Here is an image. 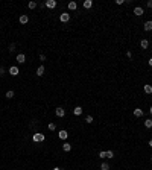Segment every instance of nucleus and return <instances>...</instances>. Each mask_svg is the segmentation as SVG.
Wrapping results in <instances>:
<instances>
[{"label": "nucleus", "instance_id": "4", "mask_svg": "<svg viewBox=\"0 0 152 170\" xmlns=\"http://www.w3.org/2000/svg\"><path fill=\"white\" fill-rule=\"evenodd\" d=\"M55 114L58 116V117H64V116H65V109L61 108V106H58V108L55 109Z\"/></svg>", "mask_w": 152, "mask_h": 170}, {"label": "nucleus", "instance_id": "29", "mask_svg": "<svg viewBox=\"0 0 152 170\" xmlns=\"http://www.w3.org/2000/svg\"><path fill=\"white\" fill-rule=\"evenodd\" d=\"M146 5H148V8H152V0H148V3H146Z\"/></svg>", "mask_w": 152, "mask_h": 170}, {"label": "nucleus", "instance_id": "12", "mask_svg": "<svg viewBox=\"0 0 152 170\" xmlns=\"http://www.w3.org/2000/svg\"><path fill=\"white\" fill-rule=\"evenodd\" d=\"M73 114H75V116H81V114H82V108H81V106H75Z\"/></svg>", "mask_w": 152, "mask_h": 170}, {"label": "nucleus", "instance_id": "2", "mask_svg": "<svg viewBox=\"0 0 152 170\" xmlns=\"http://www.w3.org/2000/svg\"><path fill=\"white\" fill-rule=\"evenodd\" d=\"M59 20L63 21V23H67V21L70 20V14L69 12H63V14L59 15Z\"/></svg>", "mask_w": 152, "mask_h": 170}, {"label": "nucleus", "instance_id": "28", "mask_svg": "<svg viewBox=\"0 0 152 170\" xmlns=\"http://www.w3.org/2000/svg\"><path fill=\"white\" fill-rule=\"evenodd\" d=\"M5 75V69H3V67H0V76H3Z\"/></svg>", "mask_w": 152, "mask_h": 170}, {"label": "nucleus", "instance_id": "20", "mask_svg": "<svg viewBox=\"0 0 152 170\" xmlns=\"http://www.w3.org/2000/svg\"><path fill=\"white\" fill-rule=\"evenodd\" d=\"M100 170H110V164L108 162H102L100 164Z\"/></svg>", "mask_w": 152, "mask_h": 170}, {"label": "nucleus", "instance_id": "17", "mask_svg": "<svg viewBox=\"0 0 152 170\" xmlns=\"http://www.w3.org/2000/svg\"><path fill=\"white\" fill-rule=\"evenodd\" d=\"M63 149H64V152H70L72 150V144L70 143H64L63 144Z\"/></svg>", "mask_w": 152, "mask_h": 170}, {"label": "nucleus", "instance_id": "34", "mask_svg": "<svg viewBox=\"0 0 152 170\" xmlns=\"http://www.w3.org/2000/svg\"><path fill=\"white\" fill-rule=\"evenodd\" d=\"M149 112H151V114H152V106H151V108H149Z\"/></svg>", "mask_w": 152, "mask_h": 170}, {"label": "nucleus", "instance_id": "21", "mask_svg": "<svg viewBox=\"0 0 152 170\" xmlns=\"http://www.w3.org/2000/svg\"><path fill=\"white\" fill-rule=\"evenodd\" d=\"M5 96H6V99H12V97H14V96H15V93L12 91V90H9V91H8L6 94H5Z\"/></svg>", "mask_w": 152, "mask_h": 170}, {"label": "nucleus", "instance_id": "14", "mask_svg": "<svg viewBox=\"0 0 152 170\" xmlns=\"http://www.w3.org/2000/svg\"><path fill=\"white\" fill-rule=\"evenodd\" d=\"M44 75V65H40L37 69V76H43Z\"/></svg>", "mask_w": 152, "mask_h": 170}, {"label": "nucleus", "instance_id": "15", "mask_svg": "<svg viewBox=\"0 0 152 170\" xmlns=\"http://www.w3.org/2000/svg\"><path fill=\"white\" fill-rule=\"evenodd\" d=\"M27 21H29V17H27V15H21V17H20V23H21V24H26Z\"/></svg>", "mask_w": 152, "mask_h": 170}, {"label": "nucleus", "instance_id": "9", "mask_svg": "<svg viewBox=\"0 0 152 170\" xmlns=\"http://www.w3.org/2000/svg\"><path fill=\"white\" fill-rule=\"evenodd\" d=\"M143 29L144 31H152V20H149V21H146V23H144V26H143Z\"/></svg>", "mask_w": 152, "mask_h": 170}, {"label": "nucleus", "instance_id": "8", "mask_svg": "<svg viewBox=\"0 0 152 170\" xmlns=\"http://www.w3.org/2000/svg\"><path fill=\"white\" fill-rule=\"evenodd\" d=\"M58 137H59L61 140H65L67 137H69V132H67V131H59V132H58Z\"/></svg>", "mask_w": 152, "mask_h": 170}, {"label": "nucleus", "instance_id": "23", "mask_svg": "<svg viewBox=\"0 0 152 170\" xmlns=\"http://www.w3.org/2000/svg\"><path fill=\"white\" fill-rule=\"evenodd\" d=\"M47 128H49V131H52V132H53L55 129H56V124H55V123H49V124H47Z\"/></svg>", "mask_w": 152, "mask_h": 170}, {"label": "nucleus", "instance_id": "35", "mask_svg": "<svg viewBox=\"0 0 152 170\" xmlns=\"http://www.w3.org/2000/svg\"><path fill=\"white\" fill-rule=\"evenodd\" d=\"M151 161H152V156H151Z\"/></svg>", "mask_w": 152, "mask_h": 170}, {"label": "nucleus", "instance_id": "26", "mask_svg": "<svg viewBox=\"0 0 152 170\" xmlns=\"http://www.w3.org/2000/svg\"><path fill=\"white\" fill-rule=\"evenodd\" d=\"M99 156H100V158H106V152L100 150V152H99Z\"/></svg>", "mask_w": 152, "mask_h": 170}, {"label": "nucleus", "instance_id": "33", "mask_svg": "<svg viewBox=\"0 0 152 170\" xmlns=\"http://www.w3.org/2000/svg\"><path fill=\"white\" fill-rule=\"evenodd\" d=\"M53 170H63V169H59V167H55V169H53Z\"/></svg>", "mask_w": 152, "mask_h": 170}, {"label": "nucleus", "instance_id": "36", "mask_svg": "<svg viewBox=\"0 0 152 170\" xmlns=\"http://www.w3.org/2000/svg\"><path fill=\"white\" fill-rule=\"evenodd\" d=\"M0 27H2V26H0Z\"/></svg>", "mask_w": 152, "mask_h": 170}, {"label": "nucleus", "instance_id": "32", "mask_svg": "<svg viewBox=\"0 0 152 170\" xmlns=\"http://www.w3.org/2000/svg\"><path fill=\"white\" fill-rule=\"evenodd\" d=\"M149 146H151V147H152V138H151V140H149Z\"/></svg>", "mask_w": 152, "mask_h": 170}, {"label": "nucleus", "instance_id": "7", "mask_svg": "<svg viewBox=\"0 0 152 170\" xmlns=\"http://www.w3.org/2000/svg\"><path fill=\"white\" fill-rule=\"evenodd\" d=\"M134 14H136L137 17H140V15H143V14H144V11H143V8L137 6V8H134Z\"/></svg>", "mask_w": 152, "mask_h": 170}, {"label": "nucleus", "instance_id": "18", "mask_svg": "<svg viewBox=\"0 0 152 170\" xmlns=\"http://www.w3.org/2000/svg\"><path fill=\"white\" fill-rule=\"evenodd\" d=\"M143 90H144V93H146V94H151V93H152V85H144Z\"/></svg>", "mask_w": 152, "mask_h": 170}, {"label": "nucleus", "instance_id": "11", "mask_svg": "<svg viewBox=\"0 0 152 170\" xmlns=\"http://www.w3.org/2000/svg\"><path fill=\"white\" fill-rule=\"evenodd\" d=\"M140 46H142V49H148L149 47V39H142V41H140Z\"/></svg>", "mask_w": 152, "mask_h": 170}, {"label": "nucleus", "instance_id": "6", "mask_svg": "<svg viewBox=\"0 0 152 170\" xmlns=\"http://www.w3.org/2000/svg\"><path fill=\"white\" fill-rule=\"evenodd\" d=\"M17 62H18V64H23V62H26L24 53H18V55H17Z\"/></svg>", "mask_w": 152, "mask_h": 170}, {"label": "nucleus", "instance_id": "16", "mask_svg": "<svg viewBox=\"0 0 152 170\" xmlns=\"http://www.w3.org/2000/svg\"><path fill=\"white\" fill-rule=\"evenodd\" d=\"M91 6H93V2H91V0H85V2H84V8H85V9H90Z\"/></svg>", "mask_w": 152, "mask_h": 170}, {"label": "nucleus", "instance_id": "10", "mask_svg": "<svg viewBox=\"0 0 152 170\" xmlns=\"http://www.w3.org/2000/svg\"><path fill=\"white\" fill-rule=\"evenodd\" d=\"M143 114H144L143 109H140V108H136V109H134V116H136V117H143Z\"/></svg>", "mask_w": 152, "mask_h": 170}, {"label": "nucleus", "instance_id": "3", "mask_svg": "<svg viewBox=\"0 0 152 170\" xmlns=\"http://www.w3.org/2000/svg\"><path fill=\"white\" fill-rule=\"evenodd\" d=\"M56 0H47L46 2V8H49V9H55L56 8Z\"/></svg>", "mask_w": 152, "mask_h": 170}, {"label": "nucleus", "instance_id": "31", "mask_svg": "<svg viewBox=\"0 0 152 170\" xmlns=\"http://www.w3.org/2000/svg\"><path fill=\"white\" fill-rule=\"evenodd\" d=\"M149 65L152 67V58H149Z\"/></svg>", "mask_w": 152, "mask_h": 170}, {"label": "nucleus", "instance_id": "13", "mask_svg": "<svg viewBox=\"0 0 152 170\" xmlns=\"http://www.w3.org/2000/svg\"><path fill=\"white\" fill-rule=\"evenodd\" d=\"M69 9H70V11H76V9H78V3H76V2H70V3H69Z\"/></svg>", "mask_w": 152, "mask_h": 170}, {"label": "nucleus", "instance_id": "27", "mask_svg": "<svg viewBox=\"0 0 152 170\" xmlns=\"http://www.w3.org/2000/svg\"><path fill=\"white\" fill-rule=\"evenodd\" d=\"M14 50H15V44L12 43V44H11V46H9V52H11V53H12V52H14Z\"/></svg>", "mask_w": 152, "mask_h": 170}, {"label": "nucleus", "instance_id": "25", "mask_svg": "<svg viewBox=\"0 0 152 170\" xmlns=\"http://www.w3.org/2000/svg\"><path fill=\"white\" fill-rule=\"evenodd\" d=\"M85 122L87 123H93V116H87L85 117Z\"/></svg>", "mask_w": 152, "mask_h": 170}, {"label": "nucleus", "instance_id": "22", "mask_svg": "<svg viewBox=\"0 0 152 170\" xmlns=\"http://www.w3.org/2000/svg\"><path fill=\"white\" fill-rule=\"evenodd\" d=\"M27 8H29V9H35L37 8V2H29V3H27Z\"/></svg>", "mask_w": 152, "mask_h": 170}, {"label": "nucleus", "instance_id": "5", "mask_svg": "<svg viewBox=\"0 0 152 170\" xmlns=\"http://www.w3.org/2000/svg\"><path fill=\"white\" fill-rule=\"evenodd\" d=\"M20 73V70H18V67H15V65H12L9 69V75H12V76H17Z\"/></svg>", "mask_w": 152, "mask_h": 170}, {"label": "nucleus", "instance_id": "1", "mask_svg": "<svg viewBox=\"0 0 152 170\" xmlns=\"http://www.w3.org/2000/svg\"><path fill=\"white\" fill-rule=\"evenodd\" d=\"M32 140L35 141V143H41V141H44V140H46V137H44V134H41V132H37V134H33Z\"/></svg>", "mask_w": 152, "mask_h": 170}, {"label": "nucleus", "instance_id": "30", "mask_svg": "<svg viewBox=\"0 0 152 170\" xmlns=\"http://www.w3.org/2000/svg\"><path fill=\"white\" fill-rule=\"evenodd\" d=\"M40 59H41V61H44V59H46V55H43V53H41V55H40Z\"/></svg>", "mask_w": 152, "mask_h": 170}, {"label": "nucleus", "instance_id": "19", "mask_svg": "<svg viewBox=\"0 0 152 170\" xmlns=\"http://www.w3.org/2000/svg\"><path fill=\"white\" fill-rule=\"evenodd\" d=\"M144 126L148 128V129L152 128V118H146V120H144Z\"/></svg>", "mask_w": 152, "mask_h": 170}, {"label": "nucleus", "instance_id": "24", "mask_svg": "<svg viewBox=\"0 0 152 170\" xmlns=\"http://www.w3.org/2000/svg\"><path fill=\"white\" fill-rule=\"evenodd\" d=\"M106 158H114V152H112V150H106Z\"/></svg>", "mask_w": 152, "mask_h": 170}]
</instances>
